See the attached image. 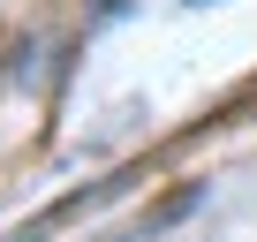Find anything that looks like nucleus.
<instances>
[{"label":"nucleus","instance_id":"obj_1","mask_svg":"<svg viewBox=\"0 0 257 242\" xmlns=\"http://www.w3.org/2000/svg\"><path fill=\"white\" fill-rule=\"evenodd\" d=\"M106 242H113V234H106Z\"/></svg>","mask_w":257,"mask_h":242}]
</instances>
